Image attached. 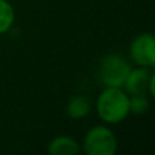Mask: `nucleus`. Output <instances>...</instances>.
Segmentation results:
<instances>
[{
  "mask_svg": "<svg viewBox=\"0 0 155 155\" xmlns=\"http://www.w3.org/2000/svg\"><path fill=\"white\" fill-rule=\"evenodd\" d=\"M95 112L106 124H120L129 114V95L123 87L106 86L95 101Z\"/></svg>",
  "mask_w": 155,
  "mask_h": 155,
  "instance_id": "nucleus-1",
  "label": "nucleus"
},
{
  "mask_svg": "<svg viewBox=\"0 0 155 155\" xmlns=\"http://www.w3.org/2000/svg\"><path fill=\"white\" fill-rule=\"evenodd\" d=\"M117 137L106 125H95L87 131L82 150L87 155H114L117 153Z\"/></svg>",
  "mask_w": 155,
  "mask_h": 155,
  "instance_id": "nucleus-2",
  "label": "nucleus"
},
{
  "mask_svg": "<svg viewBox=\"0 0 155 155\" xmlns=\"http://www.w3.org/2000/svg\"><path fill=\"white\" fill-rule=\"evenodd\" d=\"M131 64L124 56L118 53H109L102 57L99 64V80L106 87H123L124 80L131 70Z\"/></svg>",
  "mask_w": 155,
  "mask_h": 155,
  "instance_id": "nucleus-3",
  "label": "nucleus"
},
{
  "mask_svg": "<svg viewBox=\"0 0 155 155\" xmlns=\"http://www.w3.org/2000/svg\"><path fill=\"white\" fill-rule=\"evenodd\" d=\"M129 57L137 67L155 65V37L153 33H140L129 45Z\"/></svg>",
  "mask_w": 155,
  "mask_h": 155,
  "instance_id": "nucleus-4",
  "label": "nucleus"
},
{
  "mask_svg": "<svg viewBox=\"0 0 155 155\" xmlns=\"http://www.w3.org/2000/svg\"><path fill=\"white\" fill-rule=\"evenodd\" d=\"M154 72L151 68H131L124 80L123 88L128 95H148V84Z\"/></svg>",
  "mask_w": 155,
  "mask_h": 155,
  "instance_id": "nucleus-5",
  "label": "nucleus"
},
{
  "mask_svg": "<svg viewBox=\"0 0 155 155\" xmlns=\"http://www.w3.org/2000/svg\"><path fill=\"white\" fill-rule=\"evenodd\" d=\"M80 151V144L74 137L60 135L49 142L48 153L51 155H76Z\"/></svg>",
  "mask_w": 155,
  "mask_h": 155,
  "instance_id": "nucleus-6",
  "label": "nucleus"
},
{
  "mask_svg": "<svg viewBox=\"0 0 155 155\" xmlns=\"http://www.w3.org/2000/svg\"><path fill=\"white\" fill-rule=\"evenodd\" d=\"M67 116L74 120H80L84 118L86 116L90 114L91 112V102L90 98L86 95H76L71 98V101L67 105Z\"/></svg>",
  "mask_w": 155,
  "mask_h": 155,
  "instance_id": "nucleus-7",
  "label": "nucleus"
},
{
  "mask_svg": "<svg viewBox=\"0 0 155 155\" xmlns=\"http://www.w3.org/2000/svg\"><path fill=\"white\" fill-rule=\"evenodd\" d=\"M15 22V11L8 0H0V34L7 33Z\"/></svg>",
  "mask_w": 155,
  "mask_h": 155,
  "instance_id": "nucleus-8",
  "label": "nucleus"
},
{
  "mask_svg": "<svg viewBox=\"0 0 155 155\" xmlns=\"http://www.w3.org/2000/svg\"><path fill=\"white\" fill-rule=\"evenodd\" d=\"M150 109L148 95H129V113L142 116Z\"/></svg>",
  "mask_w": 155,
  "mask_h": 155,
  "instance_id": "nucleus-9",
  "label": "nucleus"
}]
</instances>
